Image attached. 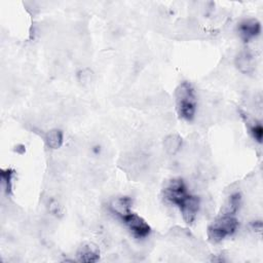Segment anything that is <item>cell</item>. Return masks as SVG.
I'll use <instances>...</instances> for the list:
<instances>
[{"label":"cell","instance_id":"6da1fadb","mask_svg":"<svg viewBox=\"0 0 263 263\" xmlns=\"http://www.w3.org/2000/svg\"><path fill=\"white\" fill-rule=\"evenodd\" d=\"M164 198L171 203L177 205L184 220L192 223L199 210V199L195 195H191L182 179H173L168 182L163 190Z\"/></svg>","mask_w":263,"mask_h":263},{"label":"cell","instance_id":"7a4b0ae2","mask_svg":"<svg viewBox=\"0 0 263 263\" xmlns=\"http://www.w3.org/2000/svg\"><path fill=\"white\" fill-rule=\"evenodd\" d=\"M175 97L179 115L186 120H192L196 112V97L192 85L186 81L182 82L177 87Z\"/></svg>","mask_w":263,"mask_h":263},{"label":"cell","instance_id":"3957f363","mask_svg":"<svg viewBox=\"0 0 263 263\" xmlns=\"http://www.w3.org/2000/svg\"><path fill=\"white\" fill-rule=\"evenodd\" d=\"M238 227V221L232 214H221L209 227L208 234L212 241L218 242L226 236L232 235Z\"/></svg>","mask_w":263,"mask_h":263},{"label":"cell","instance_id":"277c9868","mask_svg":"<svg viewBox=\"0 0 263 263\" xmlns=\"http://www.w3.org/2000/svg\"><path fill=\"white\" fill-rule=\"evenodd\" d=\"M118 218L127 226L130 233L137 238H144L150 233L149 225L140 216L130 211L120 215Z\"/></svg>","mask_w":263,"mask_h":263},{"label":"cell","instance_id":"5b68a950","mask_svg":"<svg viewBox=\"0 0 263 263\" xmlns=\"http://www.w3.org/2000/svg\"><path fill=\"white\" fill-rule=\"evenodd\" d=\"M261 25L255 18H248L242 21L238 25V32L241 39L245 42H248L260 34Z\"/></svg>","mask_w":263,"mask_h":263},{"label":"cell","instance_id":"8992f818","mask_svg":"<svg viewBox=\"0 0 263 263\" xmlns=\"http://www.w3.org/2000/svg\"><path fill=\"white\" fill-rule=\"evenodd\" d=\"M99 249L92 243L82 245L77 252L78 260L81 262H96L99 260Z\"/></svg>","mask_w":263,"mask_h":263},{"label":"cell","instance_id":"52a82bcc","mask_svg":"<svg viewBox=\"0 0 263 263\" xmlns=\"http://www.w3.org/2000/svg\"><path fill=\"white\" fill-rule=\"evenodd\" d=\"M235 64L242 73H250L254 70V58L249 50H241L236 57Z\"/></svg>","mask_w":263,"mask_h":263},{"label":"cell","instance_id":"ba28073f","mask_svg":"<svg viewBox=\"0 0 263 263\" xmlns=\"http://www.w3.org/2000/svg\"><path fill=\"white\" fill-rule=\"evenodd\" d=\"M163 147L166 153L175 154L182 147V139L178 135H170L163 141Z\"/></svg>","mask_w":263,"mask_h":263},{"label":"cell","instance_id":"9c48e42d","mask_svg":"<svg viewBox=\"0 0 263 263\" xmlns=\"http://www.w3.org/2000/svg\"><path fill=\"white\" fill-rule=\"evenodd\" d=\"M46 144L51 149H59L63 144V133L60 129H51L46 135Z\"/></svg>","mask_w":263,"mask_h":263},{"label":"cell","instance_id":"30bf717a","mask_svg":"<svg viewBox=\"0 0 263 263\" xmlns=\"http://www.w3.org/2000/svg\"><path fill=\"white\" fill-rule=\"evenodd\" d=\"M11 180H12V171L11 170H3L1 173V181L2 186L6 193H9L11 190Z\"/></svg>","mask_w":263,"mask_h":263},{"label":"cell","instance_id":"8fae6325","mask_svg":"<svg viewBox=\"0 0 263 263\" xmlns=\"http://www.w3.org/2000/svg\"><path fill=\"white\" fill-rule=\"evenodd\" d=\"M250 132H251L254 140H256L258 143L262 142L263 127L259 122H253V124L250 127Z\"/></svg>","mask_w":263,"mask_h":263}]
</instances>
